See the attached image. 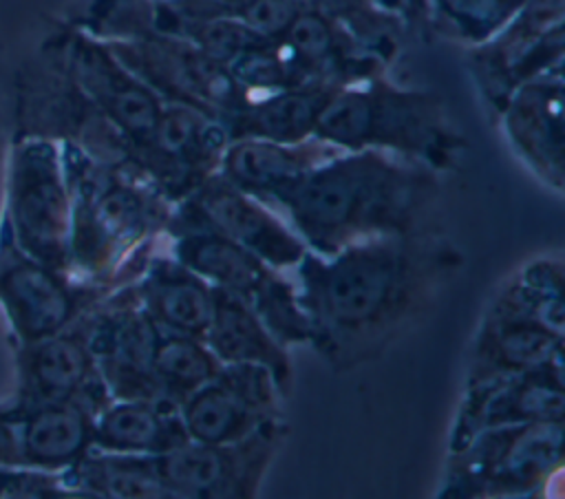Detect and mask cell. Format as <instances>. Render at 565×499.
<instances>
[{
	"label": "cell",
	"instance_id": "cell-23",
	"mask_svg": "<svg viewBox=\"0 0 565 499\" xmlns=\"http://www.w3.org/2000/svg\"><path fill=\"white\" fill-rule=\"evenodd\" d=\"M132 289L161 329L205 338L212 318V285L172 254L146 258Z\"/></svg>",
	"mask_w": 565,
	"mask_h": 499
},
{
	"label": "cell",
	"instance_id": "cell-26",
	"mask_svg": "<svg viewBox=\"0 0 565 499\" xmlns=\"http://www.w3.org/2000/svg\"><path fill=\"white\" fill-rule=\"evenodd\" d=\"M338 84L311 82L252 99L225 128L230 139L260 137L298 144L313 137L316 119Z\"/></svg>",
	"mask_w": 565,
	"mask_h": 499
},
{
	"label": "cell",
	"instance_id": "cell-1",
	"mask_svg": "<svg viewBox=\"0 0 565 499\" xmlns=\"http://www.w3.org/2000/svg\"><path fill=\"white\" fill-rule=\"evenodd\" d=\"M461 265L459 247L424 230L373 236L331 256L307 252L296 291L309 342L340 371L371 360L426 314Z\"/></svg>",
	"mask_w": 565,
	"mask_h": 499
},
{
	"label": "cell",
	"instance_id": "cell-13",
	"mask_svg": "<svg viewBox=\"0 0 565 499\" xmlns=\"http://www.w3.org/2000/svg\"><path fill=\"white\" fill-rule=\"evenodd\" d=\"M227 128L207 113L163 102L148 141L135 152V163L174 203L185 199L221 166Z\"/></svg>",
	"mask_w": 565,
	"mask_h": 499
},
{
	"label": "cell",
	"instance_id": "cell-29",
	"mask_svg": "<svg viewBox=\"0 0 565 499\" xmlns=\"http://www.w3.org/2000/svg\"><path fill=\"white\" fill-rule=\"evenodd\" d=\"M366 2H371V4H375L377 9H391V11H395V9H402V7H406L404 4V0H366Z\"/></svg>",
	"mask_w": 565,
	"mask_h": 499
},
{
	"label": "cell",
	"instance_id": "cell-24",
	"mask_svg": "<svg viewBox=\"0 0 565 499\" xmlns=\"http://www.w3.org/2000/svg\"><path fill=\"white\" fill-rule=\"evenodd\" d=\"M203 340L221 364H260L269 369L278 389L287 393L291 367L285 347L241 298L214 285L212 318Z\"/></svg>",
	"mask_w": 565,
	"mask_h": 499
},
{
	"label": "cell",
	"instance_id": "cell-17",
	"mask_svg": "<svg viewBox=\"0 0 565 499\" xmlns=\"http://www.w3.org/2000/svg\"><path fill=\"white\" fill-rule=\"evenodd\" d=\"M73 287L57 269L24 254L13 238L0 250V302L24 342L62 331L77 314Z\"/></svg>",
	"mask_w": 565,
	"mask_h": 499
},
{
	"label": "cell",
	"instance_id": "cell-2",
	"mask_svg": "<svg viewBox=\"0 0 565 499\" xmlns=\"http://www.w3.org/2000/svg\"><path fill=\"white\" fill-rule=\"evenodd\" d=\"M439 197L435 170L384 150H340L316 166L278 205L320 256L373 236L422 230Z\"/></svg>",
	"mask_w": 565,
	"mask_h": 499
},
{
	"label": "cell",
	"instance_id": "cell-14",
	"mask_svg": "<svg viewBox=\"0 0 565 499\" xmlns=\"http://www.w3.org/2000/svg\"><path fill=\"white\" fill-rule=\"evenodd\" d=\"M278 389L260 364H221L218 373L179 404L181 422L192 442L227 444L278 420Z\"/></svg>",
	"mask_w": 565,
	"mask_h": 499
},
{
	"label": "cell",
	"instance_id": "cell-5",
	"mask_svg": "<svg viewBox=\"0 0 565 499\" xmlns=\"http://www.w3.org/2000/svg\"><path fill=\"white\" fill-rule=\"evenodd\" d=\"M563 261H532L492 300L475 340L468 386L563 355Z\"/></svg>",
	"mask_w": 565,
	"mask_h": 499
},
{
	"label": "cell",
	"instance_id": "cell-6",
	"mask_svg": "<svg viewBox=\"0 0 565 499\" xmlns=\"http://www.w3.org/2000/svg\"><path fill=\"white\" fill-rule=\"evenodd\" d=\"M172 256L214 287L241 298L280 344L309 342L296 285L249 250L207 227H174Z\"/></svg>",
	"mask_w": 565,
	"mask_h": 499
},
{
	"label": "cell",
	"instance_id": "cell-31",
	"mask_svg": "<svg viewBox=\"0 0 565 499\" xmlns=\"http://www.w3.org/2000/svg\"><path fill=\"white\" fill-rule=\"evenodd\" d=\"M9 481H11V477L7 475H0V492H9Z\"/></svg>",
	"mask_w": 565,
	"mask_h": 499
},
{
	"label": "cell",
	"instance_id": "cell-15",
	"mask_svg": "<svg viewBox=\"0 0 565 499\" xmlns=\"http://www.w3.org/2000/svg\"><path fill=\"white\" fill-rule=\"evenodd\" d=\"M121 298L99 314L86 331L99 378L115 400L168 402L154 378L161 327L139 305L132 287Z\"/></svg>",
	"mask_w": 565,
	"mask_h": 499
},
{
	"label": "cell",
	"instance_id": "cell-16",
	"mask_svg": "<svg viewBox=\"0 0 565 499\" xmlns=\"http://www.w3.org/2000/svg\"><path fill=\"white\" fill-rule=\"evenodd\" d=\"M563 355L505 378L468 386L450 450L488 428L523 422H563Z\"/></svg>",
	"mask_w": 565,
	"mask_h": 499
},
{
	"label": "cell",
	"instance_id": "cell-25",
	"mask_svg": "<svg viewBox=\"0 0 565 499\" xmlns=\"http://www.w3.org/2000/svg\"><path fill=\"white\" fill-rule=\"evenodd\" d=\"M190 442L179 406L150 400H117L93 417V444L106 453L161 455Z\"/></svg>",
	"mask_w": 565,
	"mask_h": 499
},
{
	"label": "cell",
	"instance_id": "cell-10",
	"mask_svg": "<svg viewBox=\"0 0 565 499\" xmlns=\"http://www.w3.org/2000/svg\"><path fill=\"white\" fill-rule=\"evenodd\" d=\"M9 225L13 243L24 254L57 272L68 269L71 194L51 144H29L15 155Z\"/></svg>",
	"mask_w": 565,
	"mask_h": 499
},
{
	"label": "cell",
	"instance_id": "cell-22",
	"mask_svg": "<svg viewBox=\"0 0 565 499\" xmlns=\"http://www.w3.org/2000/svg\"><path fill=\"white\" fill-rule=\"evenodd\" d=\"M95 413L77 402L22 404L7 422L13 437V461L38 468H71L93 444Z\"/></svg>",
	"mask_w": 565,
	"mask_h": 499
},
{
	"label": "cell",
	"instance_id": "cell-11",
	"mask_svg": "<svg viewBox=\"0 0 565 499\" xmlns=\"http://www.w3.org/2000/svg\"><path fill=\"white\" fill-rule=\"evenodd\" d=\"M207 227L256 254L274 269H296L309 252L263 201L238 190L218 170L179 201L166 230Z\"/></svg>",
	"mask_w": 565,
	"mask_h": 499
},
{
	"label": "cell",
	"instance_id": "cell-9",
	"mask_svg": "<svg viewBox=\"0 0 565 499\" xmlns=\"http://www.w3.org/2000/svg\"><path fill=\"white\" fill-rule=\"evenodd\" d=\"M282 424L269 420L238 442H185L150 455V466L168 497H254L274 459Z\"/></svg>",
	"mask_w": 565,
	"mask_h": 499
},
{
	"label": "cell",
	"instance_id": "cell-28",
	"mask_svg": "<svg viewBox=\"0 0 565 499\" xmlns=\"http://www.w3.org/2000/svg\"><path fill=\"white\" fill-rule=\"evenodd\" d=\"M525 0H426L439 29L481 44L497 33Z\"/></svg>",
	"mask_w": 565,
	"mask_h": 499
},
{
	"label": "cell",
	"instance_id": "cell-20",
	"mask_svg": "<svg viewBox=\"0 0 565 499\" xmlns=\"http://www.w3.org/2000/svg\"><path fill=\"white\" fill-rule=\"evenodd\" d=\"M510 144L532 170L563 188V82L561 68L516 86L501 106Z\"/></svg>",
	"mask_w": 565,
	"mask_h": 499
},
{
	"label": "cell",
	"instance_id": "cell-3",
	"mask_svg": "<svg viewBox=\"0 0 565 499\" xmlns=\"http://www.w3.org/2000/svg\"><path fill=\"white\" fill-rule=\"evenodd\" d=\"M313 137L340 150L397 152L430 170L450 168L463 148L437 95L375 77L340 86L320 110Z\"/></svg>",
	"mask_w": 565,
	"mask_h": 499
},
{
	"label": "cell",
	"instance_id": "cell-8",
	"mask_svg": "<svg viewBox=\"0 0 565 499\" xmlns=\"http://www.w3.org/2000/svg\"><path fill=\"white\" fill-rule=\"evenodd\" d=\"M106 46L163 102L199 108L223 126L249 104V95L230 68L190 40L135 35L113 40Z\"/></svg>",
	"mask_w": 565,
	"mask_h": 499
},
{
	"label": "cell",
	"instance_id": "cell-18",
	"mask_svg": "<svg viewBox=\"0 0 565 499\" xmlns=\"http://www.w3.org/2000/svg\"><path fill=\"white\" fill-rule=\"evenodd\" d=\"M73 68L93 106L126 137L135 152L148 141L163 99L128 71L108 46L77 42Z\"/></svg>",
	"mask_w": 565,
	"mask_h": 499
},
{
	"label": "cell",
	"instance_id": "cell-4",
	"mask_svg": "<svg viewBox=\"0 0 565 499\" xmlns=\"http://www.w3.org/2000/svg\"><path fill=\"white\" fill-rule=\"evenodd\" d=\"M66 183L68 265L93 276L119 265L130 250L146 243L148 234L166 230L172 216V201L135 161L102 163L77 155Z\"/></svg>",
	"mask_w": 565,
	"mask_h": 499
},
{
	"label": "cell",
	"instance_id": "cell-30",
	"mask_svg": "<svg viewBox=\"0 0 565 499\" xmlns=\"http://www.w3.org/2000/svg\"><path fill=\"white\" fill-rule=\"evenodd\" d=\"M404 4L411 9H422V7H426V0H404Z\"/></svg>",
	"mask_w": 565,
	"mask_h": 499
},
{
	"label": "cell",
	"instance_id": "cell-7",
	"mask_svg": "<svg viewBox=\"0 0 565 499\" xmlns=\"http://www.w3.org/2000/svg\"><path fill=\"white\" fill-rule=\"evenodd\" d=\"M563 457V422H523L477 433L452 450L446 492L461 497L521 495Z\"/></svg>",
	"mask_w": 565,
	"mask_h": 499
},
{
	"label": "cell",
	"instance_id": "cell-19",
	"mask_svg": "<svg viewBox=\"0 0 565 499\" xmlns=\"http://www.w3.org/2000/svg\"><path fill=\"white\" fill-rule=\"evenodd\" d=\"M22 404L77 400L97 413L106 386L95 367L86 331H57L26 342L22 355Z\"/></svg>",
	"mask_w": 565,
	"mask_h": 499
},
{
	"label": "cell",
	"instance_id": "cell-21",
	"mask_svg": "<svg viewBox=\"0 0 565 499\" xmlns=\"http://www.w3.org/2000/svg\"><path fill=\"white\" fill-rule=\"evenodd\" d=\"M338 152L340 148L316 137L298 144L238 137L225 146L218 172L254 199L278 205L316 166Z\"/></svg>",
	"mask_w": 565,
	"mask_h": 499
},
{
	"label": "cell",
	"instance_id": "cell-27",
	"mask_svg": "<svg viewBox=\"0 0 565 499\" xmlns=\"http://www.w3.org/2000/svg\"><path fill=\"white\" fill-rule=\"evenodd\" d=\"M218 369L221 362L205 340L161 329L154 349V378L168 402L179 406L196 389L210 382Z\"/></svg>",
	"mask_w": 565,
	"mask_h": 499
},
{
	"label": "cell",
	"instance_id": "cell-12",
	"mask_svg": "<svg viewBox=\"0 0 565 499\" xmlns=\"http://www.w3.org/2000/svg\"><path fill=\"white\" fill-rule=\"evenodd\" d=\"M565 0H525L521 9L475 51V73L499 108L523 82L561 68Z\"/></svg>",
	"mask_w": 565,
	"mask_h": 499
}]
</instances>
